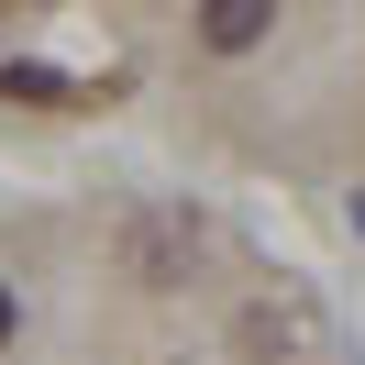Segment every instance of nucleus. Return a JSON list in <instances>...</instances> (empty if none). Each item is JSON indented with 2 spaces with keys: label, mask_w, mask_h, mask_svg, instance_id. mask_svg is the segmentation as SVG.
Wrapping results in <instances>:
<instances>
[{
  "label": "nucleus",
  "mask_w": 365,
  "mask_h": 365,
  "mask_svg": "<svg viewBox=\"0 0 365 365\" xmlns=\"http://www.w3.org/2000/svg\"><path fill=\"white\" fill-rule=\"evenodd\" d=\"M210 45H222V56H244V45H266V11H255V0H222V11H210Z\"/></svg>",
  "instance_id": "1"
},
{
  "label": "nucleus",
  "mask_w": 365,
  "mask_h": 365,
  "mask_svg": "<svg viewBox=\"0 0 365 365\" xmlns=\"http://www.w3.org/2000/svg\"><path fill=\"white\" fill-rule=\"evenodd\" d=\"M0 89H23V100H56L67 78H56V67H34V56H0Z\"/></svg>",
  "instance_id": "2"
},
{
  "label": "nucleus",
  "mask_w": 365,
  "mask_h": 365,
  "mask_svg": "<svg viewBox=\"0 0 365 365\" xmlns=\"http://www.w3.org/2000/svg\"><path fill=\"white\" fill-rule=\"evenodd\" d=\"M11 332H23V310H11V288H0V343H11Z\"/></svg>",
  "instance_id": "3"
}]
</instances>
